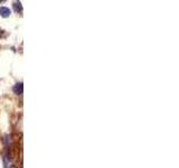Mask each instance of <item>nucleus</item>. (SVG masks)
<instances>
[{"label":"nucleus","instance_id":"obj_1","mask_svg":"<svg viewBox=\"0 0 179 168\" xmlns=\"http://www.w3.org/2000/svg\"><path fill=\"white\" fill-rule=\"evenodd\" d=\"M23 83H18L14 86V92L16 94H23Z\"/></svg>","mask_w":179,"mask_h":168},{"label":"nucleus","instance_id":"obj_2","mask_svg":"<svg viewBox=\"0 0 179 168\" xmlns=\"http://www.w3.org/2000/svg\"><path fill=\"white\" fill-rule=\"evenodd\" d=\"M0 15L2 16V17H8V16H10V10H9V8H7V7H1V8H0Z\"/></svg>","mask_w":179,"mask_h":168},{"label":"nucleus","instance_id":"obj_3","mask_svg":"<svg viewBox=\"0 0 179 168\" xmlns=\"http://www.w3.org/2000/svg\"><path fill=\"white\" fill-rule=\"evenodd\" d=\"M14 7H15L16 11H21V5H20V2H15V3H14Z\"/></svg>","mask_w":179,"mask_h":168}]
</instances>
